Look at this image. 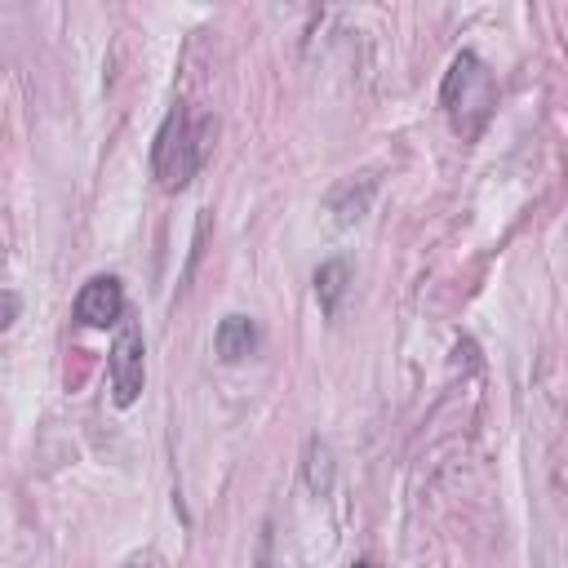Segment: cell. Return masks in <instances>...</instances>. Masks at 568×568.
Here are the masks:
<instances>
[{"label":"cell","instance_id":"1","mask_svg":"<svg viewBox=\"0 0 568 568\" xmlns=\"http://www.w3.org/2000/svg\"><path fill=\"white\" fill-rule=\"evenodd\" d=\"M439 106H444L453 133H457L462 142H475V138L488 129L493 111H497V75H493V67H488L479 53L462 49V53L448 62V71H444Z\"/></svg>","mask_w":568,"mask_h":568},{"label":"cell","instance_id":"2","mask_svg":"<svg viewBox=\"0 0 568 568\" xmlns=\"http://www.w3.org/2000/svg\"><path fill=\"white\" fill-rule=\"evenodd\" d=\"M213 133H217V120L213 115H191L182 102L164 115L160 133H155V146H151V173L164 191H182L200 164L209 160V146H213Z\"/></svg>","mask_w":568,"mask_h":568},{"label":"cell","instance_id":"3","mask_svg":"<svg viewBox=\"0 0 568 568\" xmlns=\"http://www.w3.org/2000/svg\"><path fill=\"white\" fill-rule=\"evenodd\" d=\"M106 373H111V399L120 408H129L142 395V328L138 324H120L111 355H106Z\"/></svg>","mask_w":568,"mask_h":568},{"label":"cell","instance_id":"4","mask_svg":"<svg viewBox=\"0 0 568 568\" xmlns=\"http://www.w3.org/2000/svg\"><path fill=\"white\" fill-rule=\"evenodd\" d=\"M124 320V284L115 275H93L75 293V324L84 328H111Z\"/></svg>","mask_w":568,"mask_h":568},{"label":"cell","instance_id":"5","mask_svg":"<svg viewBox=\"0 0 568 568\" xmlns=\"http://www.w3.org/2000/svg\"><path fill=\"white\" fill-rule=\"evenodd\" d=\"M213 351H217V359H226V364L248 359V355L257 351V324H253L248 315H226V320L217 324V333H213Z\"/></svg>","mask_w":568,"mask_h":568},{"label":"cell","instance_id":"6","mask_svg":"<svg viewBox=\"0 0 568 568\" xmlns=\"http://www.w3.org/2000/svg\"><path fill=\"white\" fill-rule=\"evenodd\" d=\"M333 475H337L333 448H328L320 435H311L306 448H302V479H306V488H311L315 497H328V493H333Z\"/></svg>","mask_w":568,"mask_h":568},{"label":"cell","instance_id":"7","mask_svg":"<svg viewBox=\"0 0 568 568\" xmlns=\"http://www.w3.org/2000/svg\"><path fill=\"white\" fill-rule=\"evenodd\" d=\"M346 280H351V271H346L342 257L315 266V297H320V311H324V315L337 311V302H342V293H346Z\"/></svg>","mask_w":568,"mask_h":568},{"label":"cell","instance_id":"8","mask_svg":"<svg viewBox=\"0 0 568 568\" xmlns=\"http://www.w3.org/2000/svg\"><path fill=\"white\" fill-rule=\"evenodd\" d=\"M373 186H377V182L368 178V182L359 186V195H355V182H342V186H337V191L328 195V209L337 213V222H342V226H351V222H359V217H364V209H368V195H373Z\"/></svg>","mask_w":568,"mask_h":568},{"label":"cell","instance_id":"9","mask_svg":"<svg viewBox=\"0 0 568 568\" xmlns=\"http://www.w3.org/2000/svg\"><path fill=\"white\" fill-rule=\"evenodd\" d=\"M18 315H22V297H18L13 288H0V333H4Z\"/></svg>","mask_w":568,"mask_h":568},{"label":"cell","instance_id":"10","mask_svg":"<svg viewBox=\"0 0 568 568\" xmlns=\"http://www.w3.org/2000/svg\"><path fill=\"white\" fill-rule=\"evenodd\" d=\"M124 568H155V559H151V555H146V559H129Z\"/></svg>","mask_w":568,"mask_h":568},{"label":"cell","instance_id":"11","mask_svg":"<svg viewBox=\"0 0 568 568\" xmlns=\"http://www.w3.org/2000/svg\"><path fill=\"white\" fill-rule=\"evenodd\" d=\"M351 568H377V564H373V559H355Z\"/></svg>","mask_w":568,"mask_h":568}]
</instances>
